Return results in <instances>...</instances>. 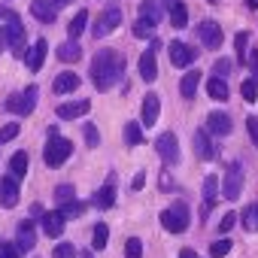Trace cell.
I'll return each mask as SVG.
<instances>
[{"instance_id": "obj_44", "label": "cell", "mask_w": 258, "mask_h": 258, "mask_svg": "<svg viewBox=\"0 0 258 258\" xmlns=\"http://www.w3.org/2000/svg\"><path fill=\"white\" fill-rule=\"evenodd\" d=\"M213 73H216L219 79H225V76L231 73V61H225V58H219V61L213 64Z\"/></svg>"}, {"instance_id": "obj_2", "label": "cell", "mask_w": 258, "mask_h": 258, "mask_svg": "<svg viewBox=\"0 0 258 258\" xmlns=\"http://www.w3.org/2000/svg\"><path fill=\"white\" fill-rule=\"evenodd\" d=\"M0 40L4 46H10L16 52V58H28V49H25V28H22V19L16 13H7V25L0 28Z\"/></svg>"}, {"instance_id": "obj_50", "label": "cell", "mask_w": 258, "mask_h": 258, "mask_svg": "<svg viewBox=\"0 0 258 258\" xmlns=\"http://www.w3.org/2000/svg\"><path fill=\"white\" fill-rule=\"evenodd\" d=\"M170 185H173V179H170V173H167V170H164V173H161V188H164V191H167V188H170Z\"/></svg>"}, {"instance_id": "obj_29", "label": "cell", "mask_w": 258, "mask_h": 258, "mask_svg": "<svg viewBox=\"0 0 258 258\" xmlns=\"http://www.w3.org/2000/svg\"><path fill=\"white\" fill-rule=\"evenodd\" d=\"M106 240H109V228L103 225V222H97L94 225V231H91V249H106Z\"/></svg>"}, {"instance_id": "obj_6", "label": "cell", "mask_w": 258, "mask_h": 258, "mask_svg": "<svg viewBox=\"0 0 258 258\" xmlns=\"http://www.w3.org/2000/svg\"><path fill=\"white\" fill-rule=\"evenodd\" d=\"M37 97H40L37 85H31V88H25L22 94H13V97L7 100V109L16 112V115H31L34 106H37Z\"/></svg>"}, {"instance_id": "obj_34", "label": "cell", "mask_w": 258, "mask_h": 258, "mask_svg": "<svg viewBox=\"0 0 258 258\" xmlns=\"http://www.w3.org/2000/svg\"><path fill=\"white\" fill-rule=\"evenodd\" d=\"M134 37H137V40H152V37H155V25H149V22L140 19V22L134 25Z\"/></svg>"}, {"instance_id": "obj_55", "label": "cell", "mask_w": 258, "mask_h": 258, "mask_svg": "<svg viewBox=\"0 0 258 258\" xmlns=\"http://www.w3.org/2000/svg\"><path fill=\"white\" fill-rule=\"evenodd\" d=\"M210 4H219V0H210Z\"/></svg>"}, {"instance_id": "obj_16", "label": "cell", "mask_w": 258, "mask_h": 258, "mask_svg": "<svg viewBox=\"0 0 258 258\" xmlns=\"http://www.w3.org/2000/svg\"><path fill=\"white\" fill-rule=\"evenodd\" d=\"M19 252H31L37 246V231H34V222H19Z\"/></svg>"}, {"instance_id": "obj_1", "label": "cell", "mask_w": 258, "mask_h": 258, "mask_svg": "<svg viewBox=\"0 0 258 258\" xmlns=\"http://www.w3.org/2000/svg\"><path fill=\"white\" fill-rule=\"evenodd\" d=\"M124 76V55L115 49H100L91 61V82L97 91H109L118 79Z\"/></svg>"}, {"instance_id": "obj_41", "label": "cell", "mask_w": 258, "mask_h": 258, "mask_svg": "<svg viewBox=\"0 0 258 258\" xmlns=\"http://www.w3.org/2000/svg\"><path fill=\"white\" fill-rule=\"evenodd\" d=\"M231 252V240H216L213 246H210V255L213 258H222V255H228Z\"/></svg>"}, {"instance_id": "obj_35", "label": "cell", "mask_w": 258, "mask_h": 258, "mask_svg": "<svg viewBox=\"0 0 258 258\" xmlns=\"http://www.w3.org/2000/svg\"><path fill=\"white\" fill-rule=\"evenodd\" d=\"M55 201L64 207V204H70V201H76V191H73V185H58L55 188Z\"/></svg>"}, {"instance_id": "obj_56", "label": "cell", "mask_w": 258, "mask_h": 258, "mask_svg": "<svg viewBox=\"0 0 258 258\" xmlns=\"http://www.w3.org/2000/svg\"><path fill=\"white\" fill-rule=\"evenodd\" d=\"M0 49H4V40H0Z\"/></svg>"}, {"instance_id": "obj_31", "label": "cell", "mask_w": 258, "mask_h": 258, "mask_svg": "<svg viewBox=\"0 0 258 258\" xmlns=\"http://www.w3.org/2000/svg\"><path fill=\"white\" fill-rule=\"evenodd\" d=\"M243 228H246L249 234L258 231V204H249V207L243 210Z\"/></svg>"}, {"instance_id": "obj_48", "label": "cell", "mask_w": 258, "mask_h": 258, "mask_svg": "<svg viewBox=\"0 0 258 258\" xmlns=\"http://www.w3.org/2000/svg\"><path fill=\"white\" fill-rule=\"evenodd\" d=\"M246 61H249V67H252V76H255V85H258V49H252V52L246 55Z\"/></svg>"}, {"instance_id": "obj_54", "label": "cell", "mask_w": 258, "mask_h": 258, "mask_svg": "<svg viewBox=\"0 0 258 258\" xmlns=\"http://www.w3.org/2000/svg\"><path fill=\"white\" fill-rule=\"evenodd\" d=\"M246 7H249V10H255V7H258V0H246Z\"/></svg>"}, {"instance_id": "obj_57", "label": "cell", "mask_w": 258, "mask_h": 258, "mask_svg": "<svg viewBox=\"0 0 258 258\" xmlns=\"http://www.w3.org/2000/svg\"><path fill=\"white\" fill-rule=\"evenodd\" d=\"M0 16H4V10H0Z\"/></svg>"}, {"instance_id": "obj_46", "label": "cell", "mask_w": 258, "mask_h": 258, "mask_svg": "<svg viewBox=\"0 0 258 258\" xmlns=\"http://www.w3.org/2000/svg\"><path fill=\"white\" fill-rule=\"evenodd\" d=\"M85 143H88V146H97V143H100V134H97L94 124H85Z\"/></svg>"}, {"instance_id": "obj_14", "label": "cell", "mask_w": 258, "mask_h": 258, "mask_svg": "<svg viewBox=\"0 0 258 258\" xmlns=\"http://www.w3.org/2000/svg\"><path fill=\"white\" fill-rule=\"evenodd\" d=\"M91 204H94L97 210H109V207L115 204V179H112V176L106 179V185H103V188H97V191H94Z\"/></svg>"}, {"instance_id": "obj_47", "label": "cell", "mask_w": 258, "mask_h": 258, "mask_svg": "<svg viewBox=\"0 0 258 258\" xmlns=\"http://www.w3.org/2000/svg\"><path fill=\"white\" fill-rule=\"evenodd\" d=\"M0 258H19V246H13V243H0Z\"/></svg>"}, {"instance_id": "obj_33", "label": "cell", "mask_w": 258, "mask_h": 258, "mask_svg": "<svg viewBox=\"0 0 258 258\" xmlns=\"http://www.w3.org/2000/svg\"><path fill=\"white\" fill-rule=\"evenodd\" d=\"M185 22H188V13H185L182 4H176V7L170 10V25H173V28H185Z\"/></svg>"}, {"instance_id": "obj_10", "label": "cell", "mask_w": 258, "mask_h": 258, "mask_svg": "<svg viewBox=\"0 0 258 258\" xmlns=\"http://www.w3.org/2000/svg\"><path fill=\"white\" fill-rule=\"evenodd\" d=\"M19 204V179L16 176H0V207L13 210Z\"/></svg>"}, {"instance_id": "obj_45", "label": "cell", "mask_w": 258, "mask_h": 258, "mask_svg": "<svg viewBox=\"0 0 258 258\" xmlns=\"http://www.w3.org/2000/svg\"><path fill=\"white\" fill-rule=\"evenodd\" d=\"M234 225H237V213H225V216H222V222H219V231H222V234H228Z\"/></svg>"}, {"instance_id": "obj_9", "label": "cell", "mask_w": 258, "mask_h": 258, "mask_svg": "<svg viewBox=\"0 0 258 258\" xmlns=\"http://www.w3.org/2000/svg\"><path fill=\"white\" fill-rule=\"evenodd\" d=\"M198 37H201V43H204L207 49H213V52L225 43V34H222V28H219L216 22H201V25H198Z\"/></svg>"}, {"instance_id": "obj_52", "label": "cell", "mask_w": 258, "mask_h": 258, "mask_svg": "<svg viewBox=\"0 0 258 258\" xmlns=\"http://www.w3.org/2000/svg\"><path fill=\"white\" fill-rule=\"evenodd\" d=\"M55 7H67V4H73V0H52Z\"/></svg>"}, {"instance_id": "obj_49", "label": "cell", "mask_w": 258, "mask_h": 258, "mask_svg": "<svg viewBox=\"0 0 258 258\" xmlns=\"http://www.w3.org/2000/svg\"><path fill=\"white\" fill-rule=\"evenodd\" d=\"M143 182H146V173H137V176H134V182H131V185H134V191H140V188H143Z\"/></svg>"}, {"instance_id": "obj_39", "label": "cell", "mask_w": 258, "mask_h": 258, "mask_svg": "<svg viewBox=\"0 0 258 258\" xmlns=\"http://www.w3.org/2000/svg\"><path fill=\"white\" fill-rule=\"evenodd\" d=\"M82 210H85V207H82L79 201H70V204L61 207V216H64V219H76V216H82Z\"/></svg>"}, {"instance_id": "obj_24", "label": "cell", "mask_w": 258, "mask_h": 258, "mask_svg": "<svg viewBox=\"0 0 258 258\" xmlns=\"http://www.w3.org/2000/svg\"><path fill=\"white\" fill-rule=\"evenodd\" d=\"M55 94H70V91H76L79 88V76L76 73H61V76H55Z\"/></svg>"}, {"instance_id": "obj_12", "label": "cell", "mask_w": 258, "mask_h": 258, "mask_svg": "<svg viewBox=\"0 0 258 258\" xmlns=\"http://www.w3.org/2000/svg\"><path fill=\"white\" fill-rule=\"evenodd\" d=\"M167 52H170V64H173V67H188V64L198 58V55H195V49H191V46H185V43H179V40H173Z\"/></svg>"}, {"instance_id": "obj_8", "label": "cell", "mask_w": 258, "mask_h": 258, "mask_svg": "<svg viewBox=\"0 0 258 258\" xmlns=\"http://www.w3.org/2000/svg\"><path fill=\"white\" fill-rule=\"evenodd\" d=\"M155 149H158V155H161V161L167 164V167H176L179 164V140H176V134H161L158 137V143H155Z\"/></svg>"}, {"instance_id": "obj_3", "label": "cell", "mask_w": 258, "mask_h": 258, "mask_svg": "<svg viewBox=\"0 0 258 258\" xmlns=\"http://www.w3.org/2000/svg\"><path fill=\"white\" fill-rule=\"evenodd\" d=\"M70 152H73V143H70V140H64V137H58L55 131H49V140H46L43 161H46L49 167H61V164L70 158Z\"/></svg>"}, {"instance_id": "obj_32", "label": "cell", "mask_w": 258, "mask_h": 258, "mask_svg": "<svg viewBox=\"0 0 258 258\" xmlns=\"http://www.w3.org/2000/svg\"><path fill=\"white\" fill-rule=\"evenodd\" d=\"M85 25H88V13H76L73 22H70V28H67V31H70V40H76V37L85 31Z\"/></svg>"}, {"instance_id": "obj_42", "label": "cell", "mask_w": 258, "mask_h": 258, "mask_svg": "<svg viewBox=\"0 0 258 258\" xmlns=\"http://www.w3.org/2000/svg\"><path fill=\"white\" fill-rule=\"evenodd\" d=\"M234 46H237L240 61H243V58H246V46H249V34H246V31H240V34H237V40H234Z\"/></svg>"}, {"instance_id": "obj_25", "label": "cell", "mask_w": 258, "mask_h": 258, "mask_svg": "<svg viewBox=\"0 0 258 258\" xmlns=\"http://www.w3.org/2000/svg\"><path fill=\"white\" fill-rule=\"evenodd\" d=\"M216 191H219V176H207V179H204V216L213 210V204H216Z\"/></svg>"}, {"instance_id": "obj_11", "label": "cell", "mask_w": 258, "mask_h": 258, "mask_svg": "<svg viewBox=\"0 0 258 258\" xmlns=\"http://www.w3.org/2000/svg\"><path fill=\"white\" fill-rule=\"evenodd\" d=\"M207 131L210 134H216V137H228L231 131H234V124H231V115L228 112H210L207 115Z\"/></svg>"}, {"instance_id": "obj_5", "label": "cell", "mask_w": 258, "mask_h": 258, "mask_svg": "<svg viewBox=\"0 0 258 258\" xmlns=\"http://www.w3.org/2000/svg\"><path fill=\"white\" fill-rule=\"evenodd\" d=\"M118 25H121V10H118V7H106V10L97 16L91 34H94V40H100V37H109Z\"/></svg>"}, {"instance_id": "obj_7", "label": "cell", "mask_w": 258, "mask_h": 258, "mask_svg": "<svg viewBox=\"0 0 258 258\" xmlns=\"http://www.w3.org/2000/svg\"><path fill=\"white\" fill-rule=\"evenodd\" d=\"M240 191H243V164H240V161H234V164H228V170H225L222 195H225L228 201H237V198H240Z\"/></svg>"}, {"instance_id": "obj_18", "label": "cell", "mask_w": 258, "mask_h": 258, "mask_svg": "<svg viewBox=\"0 0 258 258\" xmlns=\"http://www.w3.org/2000/svg\"><path fill=\"white\" fill-rule=\"evenodd\" d=\"M91 109V100H73V103H58V115L61 118H82Z\"/></svg>"}, {"instance_id": "obj_28", "label": "cell", "mask_w": 258, "mask_h": 258, "mask_svg": "<svg viewBox=\"0 0 258 258\" xmlns=\"http://www.w3.org/2000/svg\"><path fill=\"white\" fill-rule=\"evenodd\" d=\"M207 91H210L213 100H228V82L219 79V76H213V79L207 82Z\"/></svg>"}, {"instance_id": "obj_17", "label": "cell", "mask_w": 258, "mask_h": 258, "mask_svg": "<svg viewBox=\"0 0 258 258\" xmlns=\"http://www.w3.org/2000/svg\"><path fill=\"white\" fill-rule=\"evenodd\" d=\"M155 49H158V46L152 43V49L140 55V76H143L146 82H155V76H158V64H155Z\"/></svg>"}, {"instance_id": "obj_19", "label": "cell", "mask_w": 258, "mask_h": 258, "mask_svg": "<svg viewBox=\"0 0 258 258\" xmlns=\"http://www.w3.org/2000/svg\"><path fill=\"white\" fill-rule=\"evenodd\" d=\"M64 216H61V210H55V213H46L43 216V231L49 234V237H61L64 234Z\"/></svg>"}, {"instance_id": "obj_26", "label": "cell", "mask_w": 258, "mask_h": 258, "mask_svg": "<svg viewBox=\"0 0 258 258\" xmlns=\"http://www.w3.org/2000/svg\"><path fill=\"white\" fill-rule=\"evenodd\" d=\"M58 58H61L64 64H70V61H79V58H82V49H79V43H76V40H67V43H61V46H58Z\"/></svg>"}, {"instance_id": "obj_4", "label": "cell", "mask_w": 258, "mask_h": 258, "mask_svg": "<svg viewBox=\"0 0 258 258\" xmlns=\"http://www.w3.org/2000/svg\"><path fill=\"white\" fill-rule=\"evenodd\" d=\"M188 222H191V216H188V207H185L182 201L170 204V207L161 213V225H164V231H170V234H182V231L188 228Z\"/></svg>"}, {"instance_id": "obj_13", "label": "cell", "mask_w": 258, "mask_h": 258, "mask_svg": "<svg viewBox=\"0 0 258 258\" xmlns=\"http://www.w3.org/2000/svg\"><path fill=\"white\" fill-rule=\"evenodd\" d=\"M191 143H195V152H198V158H204V161H213L216 158V146H213V140H210V131H195V137H191Z\"/></svg>"}, {"instance_id": "obj_30", "label": "cell", "mask_w": 258, "mask_h": 258, "mask_svg": "<svg viewBox=\"0 0 258 258\" xmlns=\"http://www.w3.org/2000/svg\"><path fill=\"white\" fill-rule=\"evenodd\" d=\"M124 143H127V146H140V143H143V127H140L137 121H127V124H124Z\"/></svg>"}, {"instance_id": "obj_21", "label": "cell", "mask_w": 258, "mask_h": 258, "mask_svg": "<svg viewBox=\"0 0 258 258\" xmlns=\"http://www.w3.org/2000/svg\"><path fill=\"white\" fill-rule=\"evenodd\" d=\"M46 52H49V43H46V40H37V43H34V49H31V52H28V58H25V61H28V67H31V70H40V67H43V61H46Z\"/></svg>"}, {"instance_id": "obj_22", "label": "cell", "mask_w": 258, "mask_h": 258, "mask_svg": "<svg viewBox=\"0 0 258 258\" xmlns=\"http://www.w3.org/2000/svg\"><path fill=\"white\" fill-rule=\"evenodd\" d=\"M201 79H204V76H201L198 70H191V73H185V76L179 79V91H182V97H185V100H191V97L198 94V85H201Z\"/></svg>"}, {"instance_id": "obj_53", "label": "cell", "mask_w": 258, "mask_h": 258, "mask_svg": "<svg viewBox=\"0 0 258 258\" xmlns=\"http://www.w3.org/2000/svg\"><path fill=\"white\" fill-rule=\"evenodd\" d=\"M176 4H179V0H164V7H170V10H173Z\"/></svg>"}, {"instance_id": "obj_15", "label": "cell", "mask_w": 258, "mask_h": 258, "mask_svg": "<svg viewBox=\"0 0 258 258\" xmlns=\"http://www.w3.org/2000/svg\"><path fill=\"white\" fill-rule=\"evenodd\" d=\"M158 112H161V100H158V94H146L143 109H140V115H143V127H152V124L158 121Z\"/></svg>"}, {"instance_id": "obj_37", "label": "cell", "mask_w": 258, "mask_h": 258, "mask_svg": "<svg viewBox=\"0 0 258 258\" xmlns=\"http://www.w3.org/2000/svg\"><path fill=\"white\" fill-rule=\"evenodd\" d=\"M16 137H19V124H16V121H10V124L0 127V146L10 143V140H16Z\"/></svg>"}, {"instance_id": "obj_43", "label": "cell", "mask_w": 258, "mask_h": 258, "mask_svg": "<svg viewBox=\"0 0 258 258\" xmlns=\"http://www.w3.org/2000/svg\"><path fill=\"white\" fill-rule=\"evenodd\" d=\"M246 131H249V140L258 146V115H249L246 118Z\"/></svg>"}, {"instance_id": "obj_38", "label": "cell", "mask_w": 258, "mask_h": 258, "mask_svg": "<svg viewBox=\"0 0 258 258\" xmlns=\"http://www.w3.org/2000/svg\"><path fill=\"white\" fill-rule=\"evenodd\" d=\"M240 94H243V100L255 103V97H258V85H255V79H246V82H243V88H240Z\"/></svg>"}, {"instance_id": "obj_23", "label": "cell", "mask_w": 258, "mask_h": 258, "mask_svg": "<svg viewBox=\"0 0 258 258\" xmlns=\"http://www.w3.org/2000/svg\"><path fill=\"white\" fill-rule=\"evenodd\" d=\"M140 19L149 22V25L161 22V4H158V0H140Z\"/></svg>"}, {"instance_id": "obj_20", "label": "cell", "mask_w": 258, "mask_h": 258, "mask_svg": "<svg viewBox=\"0 0 258 258\" xmlns=\"http://www.w3.org/2000/svg\"><path fill=\"white\" fill-rule=\"evenodd\" d=\"M31 13H34V19L43 22V25H52L55 16H58V10L49 7V0H34V4H31Z\"/></svg>"}, {"instance_id": "obj_36", "label": "cell", "mask_w": 258, "mask_h": 258, "mask_svg": "<svg viewBox=\"0 0 258 258\" xmlns=\"http://www.w3.org/2000/svg\"><path fill=\"white\" fill-rule=\"evenodd\" d=\"M143 255V243H140V237H131L124 243V258H140Z\"/></svg>"}, {"instance_id": "obj_51", "label": "cell", "mask_w": 258, "mask_h": 258, "mask_svg": "<svg viewBox=\"0 0 258 258\" xmlns=\"http://www.w3.org/2000/svg\"><path fill=\"white\" fill-rule=\"evenodd\" d=\"M179 258H198V255H195V249H182V252H179Z\"/></svg>"}, {"instance_id": "obj_40", "label": "cell", "mask_w": 258, "mask_h": 258, "mask_svg": "<svg viewBox=\"0 0 258 258\" xmlns=\"http://www.w3.org/2000/svg\"><path fill=\"white\" fill-rule=\"evenodd\" d=\"M52 258H76V246L73 243H58L55 252H52Z\"/></svg>"}, {"instance_id": "obj_27", "label": "cell", "mask_w": 258, "mask_h": 258, "mask_svg": "<svg viewBox=\"0 0 258 258\" xmlns=\"http://www.w3.org/2000/svg\"><path fill=\"white\" fill-rule=\"evenodd\" d=\"M28 164H31L28 152H16V155L10 158V170H13V176H16V179H22V176L28 173Z\"/></svg>"}]
</instances>
